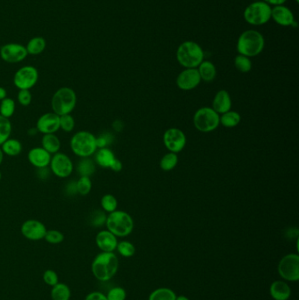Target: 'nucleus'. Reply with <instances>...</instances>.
<instances>
[{
	"mask_svg": "<svg viewBox=\"0 0 299 300\" xmlns=\"http://www.w3.org/2000/svg\"><path fill=\"white\" fill-rule=\"evenodd\" d=\"M119 270V259L113 252H101L92 264V272L101 282H106L116 275Z\"/></svg>",
	"mask_w": 299,
	"mask_h": 300,
	"instance_id": "1",
	"label": "nucleus"
},
{
	"mask_svg": "<svg viewBox=\"0 0 299 300\" xmlns=\"http://www.w3.org/2000/svg\"><path fill=\"white\" fill-rule=\"evenodd\" d=\"M265 46V40L263 34L257 30H247L239 37L237 50L239 55L247 57H254L263 52Z\"/></svg>",
	"mask_w": 299,
	"mask_h": 300,
	"instance_id": "2",
	"label": "nucleus"
},
{
	"mask_svg": "<svg viewBox=\"0 0 299 300\" xmlns=\"http://www.w3.org/2000/svg\"><path fill=\"white\" fill-rule=\"evenodd\" d=\"M205 54L199 44L191 40L184 41L177 50V60L185 69H197L204 61Z\"/></svg>",
	"mask_w": 299,
	"mask_h": 300,
	"instance_id": "3",
	"label": "nucleus"
},
{
	"mask_svg": "<svg viewBox=\"0 0 299 300\" xmlns=\"http://www.w3.org/2000/svg\"><path fill=\"white\" fill-rule=\"evenodd\" d=\"M105 226L116 237H126L133 232L135 223L129 213L116 210L107 215Z\"/></svg>",
	"mask_w": 299,
	"mask_h": 300,
	"instance_id": "4",
	"label": "nucleus"
},
{
	"mask_svg": "<svg viewBox=\"0 0 299 300\" xmlns=\"http://www.w3.org/2000/svg\"><path fill=\"white\" fill-rule=\"evenodd\" d=\"M77 103L76 93L70 87H61L54 93L51 100V108L59 116L71 114Z\"/></svg>",
	"mask_w": 299,
	"mask_h": 300,
	"instance_id": "5",
	"label": "nucleus"
},
{
	"mask_svg": "<svg viewBox=\"0 0 299 300\" xmlns=\"http://www.w3.org/2000/svg\"><path fill=\"white\" fill-rule=\"evenodd\" d=\"M71 148L80 158L91 157L98 150L96 136L89 131L76 133L71 139Z\"/></svg>",
	"mask_w": 299,
	"mask_h": 300,
	"instance_id": "6",
	"label": "nucleus"
},
{
	"mask_svg": "<svg viewBox=\"0 0 299 300\" xmlns=\"http://www.w3.org/2000/svg\"><path fill=\"white\" fill-rule=\"evenodd\" d=\"M193 124L199 132H212L220 125V114L211 108H199L193 117Z\"/></svg>",
	"mask_w": 299,
	"mask_h": 300,
	"instance_id": "7",
	"label": "nucleus"
},
{
	"mask_svg": "<svg viewBox=\"0 0 299 300\" xmlns=\"http://www.w3.org/2000/svg\"><path fill=\"white\" fill-rule=\"evenodd\" d=\"M243 15L248 24L262 26L270 20L271 7L263 1H255L247 6Z\"/></svg>",
	"mask_w": 299,
	"mask_h": 300,
	"instance_id": "8",
	"label": "nucleus"
},
{
	"mask_svg": "<svg viewBox=\"0 0 299 300\" xmlns=\"http://www.w3.org/2000/svg\"><path fill=\"white\" fill-rule=\"evenodd\" d=\"M278 273L282 278L289 282L299 280V255L289 254L282 258L277 267Z\"/></svg>",
	"mask_w": 299,
	"mask_h": 300,
	"instance_id": "9",
	"label": "nucleus"
},
{
	"mask_svg": "<svg viewBox=\"0 0 299 300\" xmlns=\"http://www.w3.org/2000/svg\"><path fill=\"white\" fill-rule=\"evenodd\" d=\"M39 79V72L36 68L30 65L23 66L16 71L13 83L18 90H31Z\"/></svg>",
	"mask_w": 299,
	"mask_h": 300,
	"instance_id": "10",
	"label": "nucleus"
},
{
	"mask_svg": "<svg viewBox=\"0 0 299 300\" xmlns=\"http://www.w3.org/2000/svg\"><path fill=\"white\" fill-rule=\"evenodd\" d=\"M49 168L59 178H67L72 174L74 164L70 156L66 154L58 153L53 155L49 164Z\"/></svg>",
	"mask_w": 299,
	"mask_h": 300,
	"instance_id": "11",
	"label": "nucleus"
},
{
	"mask_svg": "<svg viewBox=\"0 0 299 300\" xmlns=\"http://www.w3.org/2000/svg\"><path fill=\"white\" fill-rule=\"evenodd\" d=\"M185 134L179 128H168L163 135V143L166 148L172 153H179L186 145Z\"/></svg>",
	"mask_w": 299,
	"mask_h": 300,
	"instance_id": "12",
	"label": "nucleus"
},
{
	"mask_svg": "<svg viewBox=\"0 0 299 300\" xmlns=\"http://www.w3.org/2000/svg\"><path fill=\"white\" fill-rule=\"evenodd\" d=\"M26 47L18 43H7L0 48V57L8 63H18L28 56Z\"/></svg>",
	"mask_w": 299,
	"mask_h": 300,
	"instance_id": "13",
	"label": "nucleus"
},
{
	"mask_svg": "<svg viewBox=\"0 0 299 300\" xmlns=\"http://www.w3.org/2000/svg\"><path fill=\"white\" fill-rule=\"evenodd\" d=\"M22 235L29 241H40L44 239L47 233V227L41 221L38 220H28L20 227Z\"/></svg>",
	"mask_w": 299,
	"mask_h": 300,
	"instance_id": "14",
	"label": "nucleus"
},
{
	"mask_svg": "<svg viewBox=\"0 0 299 300\" xmlns=\"http://www.w3.org/2000/svg\"><path fill=\"white\" fill-rule=\"evenodd\" d=\"M35 127L42 135L55 134L60 129V116L54 112L42 114L37 120Z\"/></svg>",
	"mask_w": 299,
	"mask_h": 300,
	"instance_id": "15",
	"label": "nucleus"
},
{
	"mask_svg": "<svg viewBox=\"0 0 299 300\" xmlns=\"http://www.w3.org/2000/svg\"><path fill=\"white\" fill-rule=\"evenodd\" d=\"M201 82L197 69H185L177 77V85L182 91H191L197 88Z\"/></svg>",
	"mask_w": 299,
	"mask_h": 300,
	"instance_id": "16",
	"label": "nucleus"
},
{
	"mask_svg": "<svg viewBox=\"0 0 299 300\" xmlns=\"http://www.w3.org/2000/svg\"><path fill=\"white\" fill-rule=\"evenodd\" d=\"M52 155L49 154L42 147H33L28 152V161L36 168L49 167Z\"/></svg>",
	"mask_w": 299,
	"mask_h": 300,
	"instance_id": "17",
	"label": "nucleus"
},
{
	"mask_svg": "<svg viewBox=\"0 0 299 300\" xmlns=\"http://www.w3.org/2000/svg\"><path fill=\"white\" fill-rule=\"evenodd\" d=\"M96 244L102 252H113L116 250L118 240L110 231L102 230L96 235Z\"/></svg>",
	"mask_w": 299,
	"mask_h": 300,
	"instance_id": "18",
	"label": "nucleus"
},
{
	"mask_svg": "<svg viewBox=\"0 0 299 300\" xmlns=\"http://www.w3.org/2000/svg\"><path fill=\"white\" fill-rule=\"evenodd\" d=\"M271 18L274 19V22L276 24L283 27L293 26L295 23L293 13L284 5L276 6L271 8Z\"/></svg>",
	"mask_w": 299,
	"mask_h": 300,
	"instance_id": "19",
	"label": "nucleus"
},
{
	"mask_svg": "<svg viewBox=\"0 0 299 300\" xmlns=\"http://www.w3.org/2000/svg\"><path fill=\"white\" fill-rule=\"evenodd\" d=\"M211 108L220 115L231 110L232 98L229 92L226 90L219 91L214 97Z\"/></svg>",
	"mask_w": 299,
	"mask_h": 300,
	"instance_id": "20",
	"label": "nucleus"
},
{
	"mask_svg": "<svg viewBox=\"0 0 299 300\" xmlns=\"http://www.w3.org/2000/svg\"><path fill=\"white\" fill-rule=\"evenodd\" d=\"M269 294L275 300H288L291 294L290 287L285 281L277 280L269 287Z\"/></svg>",
	"mask_w": 299,
	"mask_h": 300,
	"instance_id": "21",
	"label": "nucleus"
},
{
	"mask_svg": "<svg viewBox=\"0 0 299 300\" xmlns=\"http://www.w3.org/2000/svg\"><path fill=\"white\" fill-rule=\"evenodd\" d=\"M94 155L95 163L102 168H110L114 160L116 159L115 155L109 147L98 148Z\"/></svg>",
	"mask_w": 299,
	"mask_h": 300,
	"instance_id": "22",
	"label": "nucleus"
},
{
	"mask_svg": "<svg viewBox=\"0 0 299 300\" xmlns=\"http://www.w3.org/2000/svg\"><path fill=\"white\" fill-rule=\"evenodd\" d=\"M197 70L199 71L201 80L206 83L212 82L217 75V70L215 65L210 61H202L199 67L197 68Z\"/></svg>",
	"mask_w": 299,
	"mask_h": 300,
	"instance_id": "23",
	"label": "nucleus"
},
{
	"mask_svg": "<svg viewBox=\"0 0 299 300\" xmlns=\"http://www.w3.org/2000/svg\"><path fill=\"white\" fill-rule=\"evenodd\" d=\"M41 147L47 150L49 154L55 155L58 153L59 150L61 148V141L55 134L43 135L42 139H41Z\"/></svg>",
	"mask_w": 299,
	"mask_h": 300,
	"instance_id": "24",
	"label": "nucleus"
},
{
	"mask_svg": "<svg viewBox=\"0 0 299 300\" xmlns=\"http://www.w3.org/2000/svg\"><path fill=\"white\" fill-rule=\"evenodd\" d=\"M76 170L80 175V177L91 178L96 172V163L94 160L91 159L90 157L81 158L76 167Z\"/></svg>",
	"mask_w": 299,
	"mask_h": 300,
	"instance_id": "25",
	"label": "nucleus"
},
{
	"mask_svg": "<svg viewBox=\"0 0 299 300\" xmlns=\"http://www.w3.org/2000/svg\"><path fill=\"white\" fill-rule=\"evenodd\" d=\"M47 47L46 40L43 37H34L28 41L26 49L28 55H38L45 50Z\"/></svg>",
	"mask_w": 299,
	"mask_h": 300,
	"instance_id": "26",
	"label": "nucleus"
},
{
	"mask_svg": "<svg viewBox=\"0 0 299 300\" xmlns=\"http://www.w3.org/2000/svg\"><path fill=\"white\" fill-rule=\"evenodd\" d=\"M0 147L3 151L4 155L9 156H18L22 153V148H23L20 141L17 139L11 138L6 140Z\"/></svg>",
	"mask_w": 299,
	"mask_h": 300,
	"instance_id": "27",
	"label": "nucleus"
},
{
	"mask_svg": "<svg viewBox=\"0 0 299 300\" xmlns=\"http://www.w3.org/2000/svg\"><path fill=\"white\" fill-rule=\"evenodd\" d=\"M241 117L239 113L234 111H228L220 115V124L227 128H232L238 126L241 122Z\"/></svg>",
	"mask_w": 299,
	"mask_h": 300,
	"instance_id": "28",
	"label": "nucleus"
},
{
	"mask_svg": "<svg viewBox=\"0 0 299 300\" xmlns=\"http://www.w3.org/2000/svg\"><path fill=\"white\" fill-rule=\"evenodd\" d=\"M50 296L52 300H70L71 297V289L63 283H58L53 286Z\"/></svg>",
	"mask_w": 299,
	"mask_h": 300,
	"instance_id": "29",
	"label": "nucleus"
},
{
	"mask_svg": "<svg viewBox=\"0 0 299 300\" xmlns=\"http://www.w3.org/2000/svg\"><path fill=\"white\" fill-rule=\"evenodd\" d=\"M177 295L171 289L162 287L151 292L148 300H176Z\"/></svg>",
	"mask_w": 299,
	"mask_h": 300,
	"instance_id": "30",
	"label": "nucleus"
},
{
	"mask_svg": "<svg viewBox=\"0 0 299 300\" xmlns=\"http://www.w3.org/2000/svg\"><path fill=\"white\" fill-rule=\"evenodd\" d=\"M177 163H178V156L177 154L168 152L162 156L160 162V167L164 172H170L176 168Z\"/></svg>",
	"mask_w": 299,
	"mask_h": 300,
	"instance_id": "31",
	"label": "nucleus"
},
{
	"mask_svg": "<svg viewBox=\"0 0 299 300\" xmlns=\"http://www.w3.org/2000/svg\"><path fill=\"white\" fill-rule=\"evenodd\" d=\"M15 101L11 98H6L0 101V115L10 119L15 113Z\"/></svg>",
	"mask_w": 299,
	"mask_h": 300,
	"instance_id": "32",
	"label": "nucleus"
},
{
	"mask_svg": "<svg viewBox=\"0 0 299 300\" xmlns=\"http://www.w3.org/2000/svg\"><path fill=\"white\" fill-rule=\"evenodd\" d=\"M12 130V123L9 119L0 115V146L10 138Z\"/></svg>",
	"mask_w": 299,
	"mask_h": 300,
	"instance_id": "33",
	"label": "nucleus"
},
{
	"mask_svg": "<svg viewBox=\"0 0 299 300\" xmlns=\"http://www.w3.org/2000/svg\"><path fill=\"white\" fill-rule=\"evenodd\" d=\"M100 205L103 211L111 213L113 211H116L118 207V200L112 194H105L101 199Z\"/></svg>",
	"mask_w": 299,
	"mask_h": 300,
	"instance_id": "34",
	"label": "nucleus"
},
{
	"mask_svg": "<svg viewBox=\"0 0 299 300\" xmlns=\"http://www.w3.org/2000/svg\"><path fill=\"white\" fill-rule=\"evenodd\" d=\"M107 215L105 211L103 210H95L92 211V215L90 216L89 221L90 225L93 227H101L105 225L106 222Z\"/></svg>",
	"mask_w": 299,
	"mask_h": 300,
	"instance_id": "35",
	"label": "nucleus"
},
{
	"mask_svg": "<svg viewBox=\"0 0 299 300\" xmlns=\"http://www.w3.org/2000/svg\"><path fill=\"white\" fill-rule=\"evenodd\" d=\"M234 66L241 73H247L252 70V61L249 57L239 55L234 58Z\"/></svg>",
	"mask_w": 299,
	"mask_h": 300,
	"instance_id": "36",
	"label": "nucleus"
},
{
	"mask_svg": "<svg viewBox=\"0 0 299 300\" xmlns=\"http://www.w3.org/2000/svg\"><path fill=\"white\" fill-rule=\"evenodd\" d=\"M76 188L77 193L81 196L88 195L92 189V179L88 177H80L79 179L76 181Z\"/></svg>",
	"mask_w": 299,
	"mask_h": 300,
	"instance_id": "37",
	"label": "nucleus"
},
{
	"mask_svg": "<svg viewBox=\"0 0 299 300\" xmlns=\"http://www.w3.org/2000/svg\"><path fill=\"white\" fill-rule=\"evenodd\" d=\"M116 249L119 252V254L122 255L123 258H132L136 251L135 245L127 241L118 242Z\"/></svg>",
	"mask_w": 299,
	"mask_h": 300,
	"instance_id": "38",
	"label": "nucleus"
},
{
	"mask_svg": "<svg viewBox=\"0 0 299 300\" xmlns=\"http://www.w3.org/2000/svg\"><path fill=\"white\" fill-rule=\"evenodd\" d=\"M44 239L50 244H60L65 241V234L58 230H47Z\"/></svg>",
	"mask_w": 299,
	"mask_h": 300,
	"instance_id": "39",
	"label": "nucleus"
},
{
	"mask_svg": "<svg viewBox=\"0 0 299 300\" xmlns=\"http://www.w3.org/2000/svg\"><path fill=\"white\" fill-rule=\"evenodd\" d=\"M75 119L71 114H66L60 116V129H61L63 132L71 133L75 128Z\"/></svg>",
	"mask_w": 299,
	"mask_h": 300,
	"instance_id": "40",
	"label": "nucleus"
},
{
	"mask_svg": "<svg viewBox=\"0 0 299 300\" xmlns=\"http://www.w3.org/2000/svg\"><path fill=\"white\" fill-rule=\"evenodd\" d=\"M108 300H125L126 292L122 287H113L106 294Z\"/></svg>",
	"mask_w": 299,
	"mask_h": 300,
	"instance_id": "41",
	"label": "nucleus"
},
{
	"mask_svg": "<svg viewBox=\"0 0 299 300\" xmlns=\"http://www.w3.org/2000/svg\"><path fill=\"white\" fill-rule=\"evenodd\" d=\"M17 99L22 106H28L32 103V99H33L30 90H19Z\"/></svg>",
	"mask_w": 299,
	"mask_h": 300,
	"instance_id": "42",
	"label": "nucleus"
},
{
	"mask_svg": "<svg viewBox=\"0 0 299 300\" xmlns=\"http://www.w3.org/2000/svg\"><path fill=\"white\" fill-rule=\"evenodd\" d=\"M113 139H114L113 138V135L110 133H104V134H102L98 137H96L98 148L108 147L109 145L113 143Z\"/></svg>",
	"mask_w": 299,
	"mask_h": 300,
	"instance_id": "43",
	"label": "nucleus"
},
{
	"mask_svg": "<svg viewBox=\"0 0 299 300\" xmlns=\"http://www.w3.org/2000/svg\"><path fill=\"white\" fill-rule=\"evenodd\" d=\"M43 281L46 285L53 287L54 285L59 283L58 275L55 270H47L45 272L43 273Z\"/></svg>",
	"mask_w": 299,
	"mask_h": 300,
	"instance_id": "44",
	"label": "nucleus"
},
{
	"mask_svg": "<svg viewBox=\"0 0 299 300\" xmlns=\"http://www.w3.org/2000/svg\"><path fill=\"white\" fill-rule=\"evenodd\" d=\"M65 194L68 196H75L77 193V188H76V181H70L68 182L65 187Z\"/></svg>",
	"mask_w": 299,
	"mask_h": 300,
	"instance_id": "45",
	"label": "nucleus"
},
{
	"mask_svg": "<svg viewBox=\"0 0 299 300\" xmlns=\"http://www.w3.org/2000/svg\"><path fill=\"white\" fill-rule=\"evenodd\" d=\"M84 300H108L106 295L102 293L100 291H92L86 296Z\"/></svg>",
	"mask_w": 299,
	"mask_h": 300,
	"instance_id": "46",
	"label": "nucleus"
},
{
	"mask_svg": "<svg viewBox=\"0 0 299 300\" xmlns=\"http://www.w3.org/2000/svg\"><path fill=\"white\" fill-rule=\"evenodd\" d=\"M50 172H51V170H50L49 167H47V168H37V176H38V178H40V179H47V178L49 177Z\"/></svg>",
	"mask_w": 299,
	"mask_h": 300,
	"instance_id": "47",
	"label": "nucleus"
},
{
	"mask_svg": "<svg viewBox=\"0 0 299 300\" xmlns=\"http://www.w3.org/2000/svg\"><path fill=\"white\" fill-rule=\"evenodd\" d=\"M122 168V162H120L119 159H117V158L114 160V162H113V164L110 167L111 169L115 172H121Z\"/></svg>",
	"mask_w": 299,
	"mask_h": 300,
	"instance_id": "48",
	"label": "nucleus"
},
{
	"mask_svg": "<svg viewBox=\"0 0 299 300\" xmlns=\"http://www.w3.org/2000/svg\"><path fill=\"white\" fill-rule=\"evenodd\" d=\"M263 2H265L266 4H268L269 6L272 5V6H282L284 5L287 0H263Z\"/></svg>",
	"mask_w": 299,
	"mask_h": 300,
	"instance_id": "49",
	"label": "nucleus"
},
{
	"mask_svg": "<svg viewBox=\"0 0 299 300\" xmlns=\"http://www.w3.org/2000/svg\"><path fill=\"white\" fill-rule=\"evenodd\" d=\"M113 128L115 129L116 131H121V129L123 127V124L121 121H119V120H116V121H114L113 124Z\"/></svg>",
	"mask_w": 299,
	"mask_h": 300,
	"instance_id": "50",
	"label": "nucleus"
},
{
	"mask_svg": "<svg viewBox=\"0 0 299 300\" xmlns=\"http://www.w3.org/2000/svg\"><path fill=\"white\" fill-rule=\"evenodd\" d=\"M6 98H7L6 90L4 87H0V101H2Z\"/></svg>",
	"mask_w": 299,
	"mask_h": 300,
	"instance_id": "51",
	"label": "nucleus"
},
{
	"mask_svg": "<svg viewBox=\"0 0 299 300\" xmlns=\"http://www.w3.org/2000/svg\"><path fill=\"white\" fill-rule=\"evenodd\" d=\"M37 133L38 132V130H37L36 127H34V128H30L29 129V131H28V134L29 135H32V136H34V135H36Z\"/></svg>",
	"mask_w": 299,
	"mask_h": 300,
	"instance_id": "52",
	"label": "nucleus"
},
{
	"mask_svg": "<svg viewBox=\"0 0 299 300\" xmlns=\"http://www.w3.org/2000/svg\"><path fill=\"white\" fill-rule=\"evenodd\" d=\"M4 156H5V155H4L3 151H2V149H1V147H0V165H1V164H2V162H3Z\"/></svg>",
	"mask_w": 299,
	"mask_h": 300,
	"instance_id": "53",
	"label": "nucleus"
},
{
	"mask_svg": "<svg viewBox=\"0 0 299 300\" xmlns=\"http://www.w3.org/2000/svg\"><path fill=\"white\" fill-rule=\"evenodd\" d=\"M176 300H190L188 297H185V296H179V297H177V299Z\"/></svg>",
	"mask_w": 299,
	"mask_h": 300,
	"instance_id": "54",
	"label": "nucleus"
},
{
	"mask_svg": "<svg viewBox=\"0 0 299 300\" xmlns=\"http://www.w3.org/2000/svg\"><path fill=\"white\" fill-rule=\"evenodd\" d=\"M1 178H2V174H1V172H0V180H1Z\"/></svg>",
	"mask_w": 299,
	"mask_h": 300,
	"instance_id": "55",
	"label": "nucleus"
}]
</instances>
